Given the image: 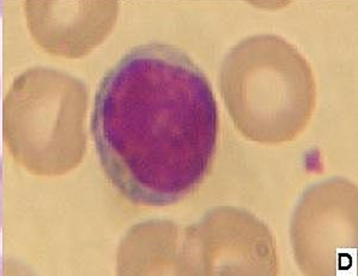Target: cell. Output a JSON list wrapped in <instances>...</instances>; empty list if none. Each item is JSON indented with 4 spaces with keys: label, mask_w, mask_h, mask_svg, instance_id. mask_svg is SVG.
<instances>
[{
    "label": "cell",
    "mask_w": 358,
    "mask_h": 276,
    "mask_svg": "<svg viewBox=\"0 0 358 276\" xmlns=\"http://www.w3.org/2000/svg\"><path fill=\"white\" fill-rule=\"evenodd\" d=\"M91 133L106 179L136 205L168 206L199 189L219 138L206 75L180 48L141 45L101 79Z\"/></svg>",
    "instance_id": "obj_1"
},
{
    "label": "cell",
    "mask_w": 358,
    "mask_h": 276,
    "mask_svg": "<svg viewBox=\"0 0 358 276\" xmlns=\"http://www.w3.org/2000/svg\"><path fill=\"white\" fill-rule=\"evenodd\" d=\"M220 91L236 128L259 143L298 136L316 98L306 58L275 36H252L231 48L220 71Z\"/></svg>",
    "instance_id": "obj_2"
},
{
    "label": "cell",
    "mask_w": 358,
    "mask_h": 276,
    "mask_svg": "<svg viewBox=\"0 0 358 276\" xmlns=\"http://www.w3.org/2000/svg\"><path fill=\"white\" fill-rule=\"evenodd\" d=\"M79 82L59 71H28L4 106V136L13 158L35 175H63L79 164L85 147V98Z\"/></svg>",
    "instance_id": "obj_3"
},
{
    "label": "cell",
    "mask_w": 358,
    "mask_h": 276,
    "mask_svg": "<svg viewBox=\"0 0 358 276\" xmlns=\"http://www.w3.org/2000/svg\"><path fill=\"white\" fill-rule=\"evenodd\" d=\"M0 88H1V82H0Z\"/></svg>",
    "instance_id": "obj_5"
},
{
    "label": "cell",
    "mask_w": 358,
    "mask_h": 276,
    "mask_svg": "<svg viewBox=\"0 0 358 276\" xmlns=\"http://www.w3.org/2000/svg\"><path fill=\"white\" fill-rule=\"evenodd\" d=\"M1 159H0V229H1Z\"/></svg>",
    "instance_id": "obj_4"
}]
</instances>
